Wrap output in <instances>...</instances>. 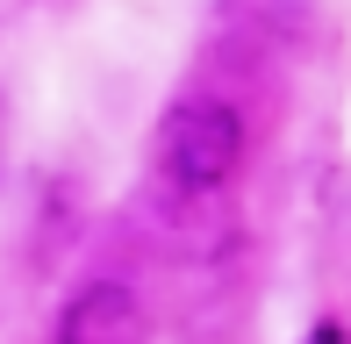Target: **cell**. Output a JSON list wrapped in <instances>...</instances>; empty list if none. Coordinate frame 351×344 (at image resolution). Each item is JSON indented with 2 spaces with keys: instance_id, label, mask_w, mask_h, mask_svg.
Returning a JSON list of instances; mask_svg holds the SVG:
<instances>
[{
  "instance_id": "obj_1",
  "label": "cell",
  "mask_w": 351,
  "mask_h": 344,
  "mask_svg": "<svg viewBox=\"0 0 351 344\" xmlns=\"http://www.w3.org/2000/svg\"><path fill=\"white\" fill-rule=\"evenodd\" d=\"M244 165V115L230 101H180L158 130V172L180 194H215Z\"/></svg>"
},
{
  "instance_id": "obj_2",
  "label": "cell",
  "mask_w": 351,
  "mask_h": 344,
  "mask_svg": "<svg viewBox=\"0 0 351 344\" xmlns=\"http://www.w3.org/2000/svg\"><path fill=\"white\" fill-rule=\"evenodd\" d=\"M58 344H151V316L122 280H93L58 308Z\"/></svg>"
},
{
  "instance_id": "obj_3",
  "label": "cell",
  "mask_w": 351,
  "mask_h": 344,
  "mask_svg": "<svg viewBox=\"0 0 351 344\" xmlns=\"http://www.w3.org/2000/svg\"><path fill=\"white\" fill-rule=\"evenodd\" d=\"M308 344H344V337H337V323H323V330H308Z\"/></svg>"
}]
</instances>
